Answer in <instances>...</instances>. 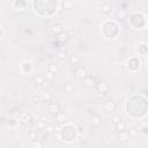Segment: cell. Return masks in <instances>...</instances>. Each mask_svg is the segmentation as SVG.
I'll return each instance as SVG.
<instances>
[{
    "mask_svg": "<svg viewBox=\"0 0 148 148\" xmlns=\"http://www.w3.org/2000/svg\"><path fill=\"white\" fill-rule=\"evenodd\" d=\"M74 75H75V78L79 79V80H85V79L87 78V71H86L83 67H78V68L75 69Z\"/></svg>",
    "mask_w": 148,
    "mask_h": 148,
    "instance_id": "6da1fadb",
    "label": "cell"
},
{
    "mask_svg": "<svg viewBox=\"0 0 148 148\" xmlns=\"http://www.w3.org/2000/svg\"><path fill=\"white\" fill-rule=\"evenodd\" d=\"M25 6H27V4H25L24 0H15L13 4V7L16 11H24Z\"/></svg>",
    "mask_w": 148,
    "mask_h": 148,
    "instance_id": "7a4b0ae2",
    "label": "cell"
},
{
    "mask_svg": "<svg viewBox=\"0 0 148 148\" xmlns=\"http://www.w3.org/2000/svg\"><path fill=\"white\" fill-rule=\"evenodd\" d=\"M18 119H20V122L22 124H28V123H30L31 118H30V116L27 112H21L20 116H18Z\"/></svg>",
    "mask_w": 148,
    "mask_h": 148,
    "instance_id": "3957f363",
    "label": "cell"
},
{
    "mask_svg": "<svg viewBox=\"0 0 148 148\" xmlns=\"http://www.w3.org/2000/svg\"><path fill=\"white\" fill-rule=\"evenodd\" d=\"M104 108H105V110L109 111V112H113V111L116 110V108H117V105H116V103L113 101H108L105 103V105H104Z\"/></svg>",
    "mask_w": 148,
    "mask_h": 148,
    "instance_id": "277c9868",
    "label": "cell"
},
{
    "mask_svg": "<svg viewBox=\"0 0 148 148\" xmlns=\"http://www.w3.org/2000/svg\"><path fill=\"white\" fill-rule=\"evenodd\" d=\"M49 111H50L51 113H53V115H57V113L59 112V105H58L55 102H52V103H50V105H49Z\"/></svg>",
    "mask_w": 148,
    "mask_h": 148,
    "instance_id": "5b68a950",
    "label": "cell"
},
{
    "mask_svg": "<svg viewBox=\"0 0 148 148\" xmlns=\"http://www.w3.org/2000/svg\"><path fill=\"white\" fill-rule=\"evenodd\" d=\"M34 83H35V86H36L37 88H43L45 82H44V79L42 78V76H37V78H35Z\"/></svg>",
    "mask_w": 148,
    "mask_h": 148,
    "instance_id": "8992f818",
    "label": "cell"
},
{
    "mask_svg": "<svg viewBox=\"0 0 148 148\" xmlns=\"http://www.w3.org/2000/svg\"><path fill=\"white\" fill-rule=\"evenodd\" d=\"M101 6H102V12H103L104 14H109L111 12V6L108 2H102Z\"/></svg>",
    "mask_w": 148,
    "mask_h": 148,
    "instance_id": "52a82bcc",
    "label": "cell"
},
{
    "mask_svg": "<svg viewBox=\"0 0 148 148\" xmlns=\"http://www.w3.org/2000/svg\"><path fill=\"white\" fill-rule=\"evenodd\" d=\"M97 90H98L99 92H106L109 90V86L106 85L105 82H102L97 86Z\"/></svg>",
    "mask_w": 148,
    "mask_h": 148,
    "instance_id": "ba28073f",
    "label": "cell"
},
{
    "mask_svg": "<svg viewBox=\"0 0 148 148\" xmlns=\"http://www.w3.org/2000/svg\"><path fill=\"white\" fill-rule=\"evenodd\" d=\"M116 130H117L119 133H120V132L126 131V124H125V123L122 120V122H119L117 125H116Z\"/></svg>",
    "mask_w": 148,
    "mask_h": 148,
    "instance_id": "9c48e42d",
    "label": "cell"
},
{
    "mask_svg": "<svg viewBox=\"0 0 148 148\" xmlns=\"http://www.w3.org/2000/svg\"><path fill=\"white\" fill-rule=\"evenodd\" d=\"M138 51L140 52V54L145 55L146 53H148V46L146 45V44H140L138 48Z\"/></svg>",
    "mask_w": 148,
    "mask_h": 148,
    "instance_id": "30bf717a",
    "label": "cell"
},
{
    "mask_svg": "<svg viewBox=\"0 0 148 148\" xmlns=\"http://www.w3.org/2000/svg\"><path fill=\"white\" fill-rule=\"evenodd\" d=\"M51 31H52L53 35H59V34H61V32H62V28H61V25L55 24V25H53V27H52Z\"/></svg>",
    "mask_w": 148,
    "mask_h": 148,
    "instance_id": "8fae6325",
    "label": "cell"
},
{
    "mask_svg": "<svg viewBox=\"0 0 148 148\" xmlns=\"http://www.w3.org/2000/svg\"><path fill=\"white\" fill-rule=\"evenodd\" d=\"M128 136H130L128 132H126V131L120 132V134H119V140H120V141H126L127 139H128Z\"/></svg>",
    "mask_w": 148,
    "mask_h": 148,
    "instance_id": "7c38bea8",
    "label": "cell"
},
{
    "mask_svg": "<svg viewBox=\"0 0 148 148\" xmlns=\"http://www.w3.org/2000/svg\"><path fill=\"white\" fill-rule=\"evenodd\" d=\"M68 38H69V35L67 32H61V34H59V37H58V39L60 42H66Z\"/></svg>",
    "mask_w": 148,
    "mask_h": 148,
    "instance_id": "4fadbf2b",
    "label": "cell"
},
{
    "mask_svg": "<svg viewBox=\"0 0 148 148\" xmlns=\"http://www.w3.org/2000/svg\"><path fill=\"white\" fill-rule=\"evenodd\" d=\"M62 6H64L65 9H71L72 7H73V1H72V0H65V1L62 2Z\"/></svg>",
    "mask_w": 148,
    "mask_h": 148,
    "instance_id": "5bb4252c",
    "label": "cell"
},
{
    "mask_svg": "<svg viewBox=\"0 0 148 148\" xmlns=\"http://www.w3.org/2000/svg\"><path fill=\"white\" fill-rule=\"evenodd\" d=\"M85 85L87 86V87H92V86H94V80H92L91 78H89V76H87V78L85 79Z\"/></svg>",
    "mask_w": 148,
    "mask_h": 148,
    "instance_id": "9a60e30c",
    "label": "cell"
},
{
    "mask_svg": "<svg viewBox=\"0 0 148 148\" xmlns=\"http://www.w3.org/2000/svg\"><path fill=\"white\" fill-rule=\"evenodd\" d=\"M55 118H57V122L58 123H64L65 119H66V117H65L64 113H57V116H55Z\"/></svg>",
    "mask_w": 148,
    "mask_h": 148,
    "instance_id": "2e32d148",
    "label": "cell"
},
{
    "mask_svg": "<svg viewBox=\"0 0 148 148\" xmlns=\"http://www.w3.org/2000/svg\"><path fill=\"white\" fill-rule=\"evenodd\" d=\"M69 62H71V65H76L79 62V57L78 55H71L69 57Z\"/></svg>",
    "mask_w": 148,
    "mask_h": 148,
    "instance_id": "e0dca14e",
    "label": "cell"
},
{
    "mask_svg": "<svg viewBox=\"0 0 148 148\" xmlns=\"http://www.w3.org/2000/svg\"><path fill=\"white\" fill-rule=\"evenodd\" d=\"M48 71H50V72H52V73H55V72L58 71V66L55 64H50L48 66Z\"/></svg>",
    "mask_w": 148,
    "mask_h": 148,
    "instance_id": "ac0fdd59",
    "label": "cell"
},
{
    "mask_svg": "<svg viewBox=\"0 0 148 148\" xmlns=\"http://www.w3.org/2000/svg\"><path fill=\"white\" fill-rule=\"evenodd\" d=\"M36 127H38V128H45L46 127V123L44 122V120H37L36 123Z\"/></svg>",
    "mask_w": 148,
    "mask_h": 148,
    "instance_id": "d6986e66",
    "label": "cell"
},
{
    "mask_svg": "<svg viewBox=\"0 0 148 148\" xmlns=\"http://www.w3.org/2000/svg\"><path fill=\"white\" fill-rule=\"evenodd\" d=\"M117 16L119 18H125L126 17V12H125L124 9H120V11L117 12Z\"/></svg>",
    "mask_w": 148,
    "mask_h": 148,
    "instance_id": "ffe728a7",
    "label": "cell"
},
{
    "mask_svg": "<svg viewBox=\"0 0 148 148\" xmlns=\"http://www.w3.org/2000/svg\"><path fill=\"white\" fill-rule=\"evenodd\" d=\"M99 123H101V118H99L98 116L92 117V119H91V124L92 125H99Z\"/></svg>",
    "mask_w": 148,
    "mask_h": 148,
    "instance_id": "44dd1931",
    "label": "cell"
},
{
    "mask_svg": "<svg viewBox=\"0 0 148 148\" xmlns=\"http://www.w3.org/2000/svg\"><path fill=\"white\" fill-rule=\"evenodd\" d=\"M64 90L66 92H71L72 90H73V86H72L71 83H66V85L64 86Z\"/></svg>",
    "mask_w": 148,
    "mask_h": 148,
    "instance_id": "7402d4cb",
    "label": "cell"
},
{
    "mask_svg": "<svg viewBox=\"0 0 148 148\" xmlns=\"http://www.w3.org/2000/svg\"><path fill=\"white\" fill-rule=\"evenodd\" d=\"M53 74H54V73H52V72L48 71V72H46V74H45V78L48 79V80H52V79H53V76H54V75H53Z\"/></svg>",
    "mask_w": 148,
    "mask_h": 148,
    "instance_id": "603a6c76",
    "label": "cell"
},
{
    "mask_svg": "<svg viewBox=\"0 0 148 148\" xmlns=\"http://www.w3.org/2000/svg\"><path fill=\"white\" fill-rule=\"evenodd\" d=\"M29 136H30V139H32V140H36V139H37L36 133H35V131H34V130H31V131L29 132Z\"/></svg>",
    "mask_w": 148,
    "mask_h": 148,
    "instance_id": "cb8c5ba5",
    "label": "cell"
},
{
    "mask_svg": "<svg viewBox=\"0 0 148 148\" xmlns=\"http://www.w3.org/2000/svg\"><path fill=\"white\" fill-rule=\"evenodd\" d=\"M141 131H142V133L145 134V135H148V125H143V126L141 127Z\"/></svg>",
    "mask_w": 148,
    "mask_h": 148,
    "instance_id": "d4e9b609",
    "label": "cell"
},
{
    "mask_svg": "<svg viewBox=\"0 0 148 148\" xmlns=\"http://www.w3.org/2000/svg\"><path fill=\"white\" fill-rule=\"evenodd\" d=\"M31 146H32V147H38V148H41L42 146H43V143H42L41 141H34Z\"/></svg>",
    "mask_w": 148,
    "mask_h": 148,
    "instance_id": "484cf974",
    "label": "cell"
},
{
    "mask_svg": "<svg viewBox=\"0 0 148 148\" xmlns=\"http://www.w3.org/2000/svg\"><path fill=\"white\" fill-rule=\"evenodd\" d=\"M43 99H45V101H50L51 95L49 94V92H44V94H43Z\"/></svg>",
    "mask_w": 148,
    "mask_h": 148,
    "instance_id": "4316f807",
    "label": "cell"
},
{
    "mask_svg": "<svg viewBox=\"0 0 148 148\" xmlns=\"http://www.w3.org/2000/svg\"><path fill=\"white\" fill-rule=\"evenodd\" d=\"M30 101H31L32 104H38V103H39V97H37V96H36V97H32Z\"/></svg>",
    "mask_w": 148,
    "mask_h": 148,
    "instance_id": "83f0119b",
    "label": "cell"
},
{
    "mask_svg": "<svg viewBox=\"0 0 148 148\" xmlns=\"http://www.w3.org/2000/svg\"><path fill=\"white\" fill-rule=\"evenodd\" d=\"M119 122H122V119H120L119 117H113V118H112V123H113L115 125H117Z\"/></svg>",
    "mask_w": 148,
    "mask_h": 148,
    "instance_id": "f1b7e54d",
    "label": "cell"
},
{
    "mask_svg": "<svg viewBox=\"0 0 148 148\" xmlns=\"http://www.w3.org/2000/svg\"><path fill=\"white\" fill-rule=\"evenodd\" d=\"M45 130H46V133H52V132L54 131V128H53L52 126H46Z\"/></svg>",
    "mask_w": 148,
    "mask_h": 148,
    "instance_id": "f546056e",
    "label": "cell"
},
{
    "mask_svg": "<svg viewBox=\"0 0 148 148\" xmlns=\"http://www.w3.org/2000/svg\"><path fill=\"white\" fill-rule=\"evenodd\" d=\"M128 134H130V135H135V134H136V131H135L134 128H131V130L128 131Z\"/></svg>",
    "mask_w": 148,
    "mask_h": 148,
    "instance_id": "4dcf8cb0",
    "label": "cell"
},
{
    "mask_svg": "<svg viewBox=\"0 0 148 148\" xmlns=\"http://www.w3.org/2000/svg\"><path fill=\"white\" fill-rule=\"evenodd\" d=\"M58 55H59V58H61V59H62V58L66 57V53H64V52H59V53H58Z\"/></svg>",
    "mask_w": 148,
    "mask_h": 148,
    "instance_id": "1f68e13d",
    "label": "cell"
},
{
    "mask_svg": "<svg viewBox=\"0 0 148 148\" xmlns=\"http://www.w3.org/2000/svg\"><path fill=\"white\" fill-rule=\"evenodd\" d=\"M67 34H68L69 36H71V35H73V34H74V30H68V31H67Z\"/></svg>",
    "mask_w": 148,
    "mask_h": 148,
    "instance_id": "d6a6232c",
    "label": "cell"
},
{
    "mask_svg": "<svg viewBox=\"0 0 148 148\" xmlns=\"http://www.w3.org/2000/svg\"><path fill=\"white\" fill-rule=\"evenodd\" d=\"M4 36H5V30H4V28H1V37L4 38Z\"/></svg>",
    "mask_w": 148,
    "mask_h": 148,
    "instance_id": "836d02e7",
    "label": "cell"
},
{
    "mask_svg": "<svg viewBox=\"0 0 148 148\" xmlns=\"http://www.w3.org/2000/svg\"><path fill=\"white\" fill-rule=\"evenodd\" d=\"M41 119H42V120H44V122H45V123L48 122V118H46V117H44V116H43V117L41 118Z\"/></svg>",
    "mask_w": 148,
    "mask_h": 148,
    "instance_id": "e575fe53",
    "label": "cell"
}]
</instances>
